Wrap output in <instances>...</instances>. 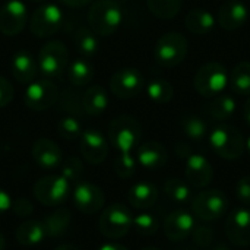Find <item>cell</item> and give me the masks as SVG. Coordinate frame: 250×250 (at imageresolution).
Returning <instances> with one entry per match:
<instances>
[{"instance_id": "4fadbf2b", "label": "cell", "mask_w": 250, "mask_h": 250, "mask_svg": "<svg viewBox=\"0 0 250 250\" xmlns=\"http://www.w3.org/2000/svg\"><path fill=\"white\" fill-rule=\"evenodd\" d=\"M72 201L75 208L85 215H94L105 205V196L103 189L89 182L76 183L72 193Z\"/></svg>"}, {"instance_id": "5b68a950", "label": "cell", "mask_w": 250, "mask_h": 250, "mask_svg": "<svg viewBox=\"0 0 250 250\" xmlns=\"http://www.w3.org/2000/svg\"><path fill=\"white\" fill-rule=\"evenodd\" d=\"M209 144L212 151L224 160H237L246 149L243 135L230 125L217 126L209 135Z\"/></svg>"}, {"instance_id": "8d00e7d4", "label": "cell", "mask_w": 250, "mask_h": 250, "mask_svg": "<svg viewBox=\"0 0 250 250\" xmlns=\"http://www.w3.org/2000/svg\"><path fill=\"white\" fill-rule=\"evenodd\" d=\"M132 229L136 231V234H139L142 237H149V236H154L158 231L160 221L152 214L142 212V214L133 217Z\"/></svg>"}, {"instance_id": "bcb514c9", "label": "cell", "mask_w": 250, "mask_h": 250, "mask_svg": "<svg viewBox=\"0 0 250 250\" xmlns=\"http://www.w3.org/2000/svg\"><path fill=\"white\" fill-rule=\"evenodd\" d=\"M97 250H129L127 248H125L123 245H119L116 242H107L104 245H101Z\"/></svg>"}, {"instance_id": "8992f818", "label": "cell", "mask_w": 250, "mask_h": 250, "mask_svg": "<svg viewBox=\"0 0 250 250\" xmlns=\"http://www.w3.org/2000/svg\"><path fill=\"white\" fill-rule=\"evenodd\" d=\"M72 185L60 174L44 176L38 179L32 188L35 199L44 207L63 205L70 196Z\"/></svg>"}, {"instance_id": "74e56055", "label": "cell", "mask_w": 250, "mask_h": 250, "mask_svg": "<svg viewBox=\"0 0 250 250\" xmlns=\"http://www.w3.org/2000/svg\"><path fill=\"white\" fill-rule=\"evenodd\" d=\"M83 174V163L78 157H69L60 167V176H63L70 185L79 183Z\"/></svg>"}, {"instance_id": "52a82bcc", "label": "cell", "mask_w": 250, "mask_h": 250, "mask_svg": "<svg viewBox=\"0 0 250 250\" xmlns=\"http://www.w3.org/2000/svg\"><path fill=\"white\" fill-rule=\"evenodd\" d=\"M193 83L202 97H217L229 86V72L221 63L209 62L198 69Z\"/></svg>"}, {"instance_id": "f907efd6", "label": "cell", "mask_w": 250, "mask_h": 250, "mask_svg": "<svg viewBox=\"0 0 250 250\" xmlns=\"http://www.w3.org/2000/svg\"><path fill=\"white\" fill-rule=\"evenodd\" d=\"M246 151L249 152V155H250V136L246 139Z\"/></svg>"}, {"instance_id": "d6986e66", "label": "cell", "mask_w": 250, "mask_h": 250, "mask_svg": "<svg viewBox=\"0 0 250 250\" xmlns=\"http://www.w3.org/2000/svg\"><path fill=\"white\" fill-rule=\"evenodd\" d=\"M248 6L240 0H229L223 3L217 13V22L226 31H236L242 28L248 22Z\"/></svg>"}, {"instance_id": "7dc6e473", "label": "cell", "mask_w": 250, "mask_h": 250, "mask_svg": "<svg viewBox=\"0 0 250 250\" xmlns=\"http://www.w3.org/2000/svg\"><path fill=\"white\" fill-rule=\"evenodd\" d=\"M243 117H245L246 123L250 126V98L245 103V105H243Z\"/></svg>"}, {"instance_id": "cb8c5ba5", "label": "cell", "mask_w": 250, "mask_h": 250, "mask_svg": "<svg viewBox=\"0 0 250 250\" xmlns=\"http://www.w3.org/2000/svg\"><path fill=\"white\" fill-rule=\"evenodd\" d=\"M157 199L158 189L148 182H139L133 185L127 192V201L136 209H148L155 205Z\"/></svg>"}, {"instance_id": "30bf717a", "label": "cell", "mask_w": 250, "mask_h": 250, "mask_svg": "<svg viewBox=\"0 0 250 250\" xmlns=\"http://www.w3.org/2000/svg\"><path fill=\"white\" fill-rule=\"evenodd\" d=\"M190 204L193 214L204 221L218 220L229 209V199L221 190L199 192L190 199Z\"/></svg>"}, {"instance_id": "4dcf8cb0", "label": "cell", "mask_w": 250, "mask_h": 250, "mask_svg": "<svg viewBox=\"0 0 250 250\" xmlns=\"http://www.w3.org/2000/svg\"><path fill=\"white\" fill-rule=\"evenodd\" d=\"M73 44L76 51L86 59H91L98 51L97 34L91 28H79L73 37Z\"/></svg>"}, {"instance_id": "681fc988", "label": "cell", "mask_w": 250, "mask_h": 250, "mask_svg": "<svg viewBox=\"0 0 250 250\" xmlns=\"http://www.w3.org/2000/svg\"><path fill=\"white\" fill-rule=\"evenodd\" d=\"M6 249V239H4V234L0 231V250Z\"/></svg>"}, {"instance_id": "f5cc1de1", "label": "cell", "mask_w": 250, "mask_h": 250, "mask_svg": "<svg viewBox=\"0 0 250 250\" xmlns=\"http://www.w3.org/2000/svg\"><path fill=\"white\" fill-rule=\"evenodd\" d=\"M29 1H32V3H41V4H42V3H45L47 0H29Z\"/></svg>"}, {"instance_id": "f35d334b", "label": "cell", "mask_w": 250, "mask_h": 250, "mask_svg": "<svg viewBox=\"0 0 250 250\" xmlns=\"http://www.w3.org/2000/svg\"><path fill=\"white\" fill-rule=\"evenodd\" d=\"M113 168L120 179H130L136 171V158L132 154H119L113 163Z\"/></svg>"}, {"instance_id": "ee69618b", "label": "cell", "mask_w": 250, "mask_h": 250, "mask_svg": "<svg viewBox=\"0 0 250 250\" xmlns=\"http://www.w3.org/2000/svg\"><path fill=\"white\" fill-rule=\"evenodd\" d=\"M12 202H13V199L10 198V195L6 190L0 189V215H4L6 212L10 211Z\"/></svg>"}, {"instance_id": "ba28073f", "label": "cell", "mask_w": 250, "mask_h": 250, "mask_svg": "<svg viewBox=\"0 0 250 250\" xmlns=\"http://www.w3.org/2000/svg\"><path fill=\"white\" fill-rule=\"evenodd\" d=\"M67 63H69V50L59 40L47 41L40 48L37 56L38 72L47 78L60 76L66 70Z\"/></svg>"}, {"instance_id": "d6a6232c", "label": "cell", "mask_w": 250, "mask_h": 250, "mask_svg": "<svg viewBox=\"0 0 250 250\" xmlns=\"http://www.w3.org/2000/svg\"><path fill=\"white\" fill-rule=\"evenodd\" d=\"M146 94L155 104H167L173 100L174 88L167 79H152L146 85Z\"/></svg>"}, {"instance_id": "1f68e13d", "label": "cell", "mask_w": 250, "mask_h": 250, "mask_svg": "<svg viewBox=\"0 0 250 250\" xmlns=\"http://www.w3.org/2000/svg\"><path fill=\"white\" fill-rule=\"evenodd\" d=\"M164 193L174 204L183 205L192 199V186L188 182H183L182 179L173 177L164 183Z\"/></svg>"}, {"instance_id": "e0dca14e", "label": "cell", "mask_w": 250, "mask_h": 250, "mask_svg": "<svg viewBox=\"0 0 250 250\" xmlns=\"http://www.w3.org/2000/svg\"><path fill=\"white\" fill-rule=\"evenodd\" d=\"M185 176H186V182L192 188L202 189V188H207L212 182L214 168L204 155L190 154L186 160Z\"/></svg>"}, {"instance_id": "6da1fadb", "label": "cell", "mask_w": 250, "mask_h": 250, "mask_svg": "<svg viewBox=\"0 0 250 250\" xmlns=\"http://www.w3.org/2000/svg\"><path fill=\"white\" fill-rule=\"evenodd\" d=\"M142 138V126L130 114H122L111 120L107 129V139L120 154H132Z\"/></svg>"}, {"instance_id": "7bdbcfd3", "label": "cell", "mask_w": 250, "mask_h": 250, "mask_svg": "<svg viewBox=\"0 0 250 250\" xmlns=\"http://www.w3.org/2000/svg\"><path fill=\"white\" fill-rule=\"evenodd\" d=\"M192 233L195 234V239H196L195 242L201 246H208L214 237V231L211 230V227H198V229H193Z\"/></svg>"}, {"instance_id": "db71d44e", "label": "cell", "mask_w": 250, "mask_h": 250, "mask_svg": "<svg viewBox=\"0 0 250 250\" xmlns=\"http://www.w3.org/2000/svg\"><path fill=\"white\" fill-rule=\"evenodd\" d=\"M4 1H7V0H4Z\"/></svg>"}, {"instance_id": "484cf974", "label": "cell", "mask_w": 250, "mask_h": 250, "mask_svg": "<svg viewBox=\"0 0 250 250\" xmlns=\"http://www.w3.org/2000/svg\"><path fill=\"white\" fill-rule=\"evenodd\" d=\"M81 101H82V110L88 116H100L108 107V95L101 85L89 86L82 94Z\"/></svg>"}, {"instance_id": "ffe728a7", "label": "cell", "mask_w": 250, "mask_h": 250, "mask_svg": "<svg viewBox=\"0 0 250 250\" xmlns=\"http://www.w3.org/2000/svg\"><path fill=\"white\" fill-rule=\"evenodd\" d=\"M167 161H168L167 148L158 141L144 142L136 149V163L149 171L163 168L167 164Z\"/></svg>"}, {"instance_id": "277c9868", "label": "cell", "mask_w": 250, "mask_h": 250, "mask_svg": "<svg viewBox=\"0 0 250 250\" xmlns=\"http://www.w3.org/2000/svg\"><path fill=\"white\" fill-rule=\"evenodd\" d=\"M189 42L188 38L176 31L163 34L154 47L155 62L163 67H176L188 56Z\"/></svg>"}, {"instance_id": "836d02e7", "label": "cell", "mask_w": 250, "mask_h": 250, "mask_svg": "<svg viewBox=\"0 0 250 250\" xmlns=\"http://www.w3.org/2000/svg\"><path fill=\"white\" fill-rule=\"evenodd\" d=\"M180 127L183 133L193 141H202L208 133L207 122L198 114H186L180 119Z\"/></svg>"}, {"instance_id": "8fae6325", "label": "cell", "mask_w": 250, "mask_h": 250, "mask_svg": "<svg viewBox=\"0 0 250 250\" xmlns=\"http://www.w3.org/2000/svg\"><path fill=\"white\" fill-rule=\"evenodd\" d=\"M144 75L136 67H123L110 78V91L120 100H130L144 89Z\"/></svg>"}, {"instance_id": "b9f144b4", "label": "cell", "mask_w": 250, "mask_h": 250, "mask_svg": "<svg viewBox=\"0 0 250 250\" xmlns=\"http://www.w3.org/2000/svg\"><path fill=\"white\" fill-rule=\"evenodd\" d=\"M13 100V86L7 78L0 75V108L7 107Z\"/></svg>"}, {"instance_id": "4316f807", "label": "cell", "mask_w": 250, "mask_h": 250, "mask_svg": "<svg viewBox=\"0 0 250 250\" xmlns=\"http://www.w3.org/2000/svg\"><path fill=\"white\" fill-rule=\"evenodd\" d=\"M236 108H237L236 100L231 95L223 92V94L214 97V100L205 105L204 111L208 117L218 120V122H224L234 116Z\"/></svg>"}, {"instance_id": "603a6c76", "label": "cell", "mask_w": 250, "mask_h": 250, "mask_svg": "<svg viewBox=\"0 0 250 250\" xmlns=\"http://www.w3.org/2000/svg\"><path fill=\"white\" fill-rule=\"evenodd\" d=\"M15 239L22 246H37L47 239V231L40 220H25L15 231Z\"/></svg>"}, {"instance_id": "d590c367", "label": "cell", "mask_w": 250, "mask_h": 250, "mask_svg": "<svg viewBox=\"0 0 250 250\" xmlns=\"http://www.w3.org/2000/svg\"><path fill=\"white\" fill-rule=\"evenodd\" d=\"M82 132L83 130H82L81 122L75 116H72V114L63 116L57 122V133L60 135V138H63L66 141L79 139V136L82 135Z\"/></svg>"}, {"instance_id": "5bb4252c", "label": "cell", "mask_w": 250, "mask_h": 250, "mask_svg": "<svg viewBox=\"0 0 250 250\" xmlns=\"http://www.w3.org/2000/svg\"><path fill=\"white\" fill-rule=\"evenodd\" d=\"M28 23V10L21 0H7L0 7V32L15 37L23 31Z\"/></svg>"}, {"instance_id": "44dd1931", "label": "cell", "mask_w": 250, "mask_h": 250, "mask_svg": "<svg viewBox=\"0 0 250 250\" xmlns=\"http://www.w3.org/2000/svg\"><path fill=\"white\" fill-rule=\"evenodd\" d=\"M195 229V218L186 211H174L167 215L164 221V234L171 242H182L192 234Z\"/></svg>"}, {"instance_id": "ac0fdd59", "label": "cell", "mask_w": 250, "mask_h": 250, "mask_svg": "<svg viewBox=\"0 0 250 250\" xmlns=\"http://www.w3.org/2000/svg\"><path fill=\"white\" fill-rule=\"evenodd\" d=\"M34 163L42 170H56L62 164V149L60 146L47 138H40L34 142L32 149Z\"/></svg>"}, {"instance_id": "d4e9b609", "label": "cell", "mask_w": 250, "mask_h": 250, "mask_svg": "<svg viewBox=\"0 0 250 250\" xmlns=\"http://www.w3.org/2000/svg\"><path fill=\"white\" fill-rule=\"evenodd\" d=\"M70 223H72V212L66 207H59L42 220L48 239H57L66 234L70 227Z\"/></svg>"}, {"instance_id": "83f0119b", "label": "cell", "mask_w": 250, "mask_h": 250, "mask_svg": "<svg viewBox=\"0 0 250 250\" xmlns=\"http://www.w3.org/2000/svg\"><path fill=\"white\" fill-rule=\"evenodd\" d=\"M185 25L195 35H207L214 29L215 18L207 9H192L185 18Z\"/></svg>"}, {"instance_id": "3957f363", "label": "cell", "mask_w": 250, "mask_h": 250, "mask_svg": "<svg viewBox=\"0 0 250 250\" xmlns=\"http://www.w3.org/2000/svg\"><path fill=\"white\" fill-rule=\"evenodd\" d=\"M133 215L130 209L122 204L114 202L105 208H103V212L98 220L100 233L110 240H117L125 237L132 230Z\"/></svg>"}, {"instance_id": "9c48e42d", "label": "cell", "mask_w": 250, "mask_h": 250, "mask_svg": "<svg viewBox=\"0 0 250 250\" xmlns=\"http://www.w3.org/2000/svg\"><path fill=\"white\" fill-rule=\"evenodd\" d=\"M29 31L38 38L54 35L63 23V12L56 3H42L29 18Z\"/></svg>"}, {"instance_id": "9a60e30c", "label": "cell", "mask_w": 250, "mask_h": 250, "mask_svg": "<svg viewBox=\"0 0 250 250\" xmlns=\"http://www.w3.org/2000/svg\"><path fill=\"white\" fill-rule=\"evenodd\" d=\"M79 151L86 163L98 166L108 155V139L98 129H86L79 136Z\"/></svg>"}, {"instance_id": "7c38bea8", "label": "cell", "mask_w": 250, "mask_h": 250, "mask_svg": "<svg viewBox=\"0 0 250 250\" xmlns=\"http://www.w3.org/2000/svg\"><path fill=\"white\" fill-rule=\"evenodd\" d=\"M59 100L57 86L48 79L32 81L28 83L23 95L25 105L32 111H45L51 108Z\"/></svg>"}, {"instance_id": "60d3db41", "label": "cell", "mask_w": 250, "mask_h": 250, "mask_svg": "<svg viewBox=\"0 0 250 250\" xmlns=\"http://www.w3.org/2000/svg\"><path fill=\"white\" fill-rule=\"evenodd\" d=\"M236 198L243 204V207H250V176L242 177L234 188Z\"/></svg>"}, {"instance_id": "e575fe53", "label": "cell", "mask_w": 250, "mask_h": 250, "mask_svg": "<svg viewBox=\"0 0 250 250\" xmlns=\"http://www.w3.org/2000/svg\"><path fill=\"white\" fill-rule=\"evenodd\" d=\"M149 12L158 19H173L179 15L183 0H146Z\"/></svg>"}, {"instance_id": "816d5d0a", "label": "cell", "mask_w": 250, "mask_h": 250, "mask_svg": "<svg viewBox=\"0 0 250 250\" xmlns=\"http://www.w3.org/2000/svg\"><path fill=\"white\" fill-rule=\"evenodd\" d=\"M141 250H161V249H158V248H154V246H148V248H144V249H141Z\"/></svg>"}, {"instance_id": "c3c4849f", "label": "cell", "mask_w": 250, "mask_h": 250, "mask_svg": "<svg viewBox=\"0 0 250 250\" xmlns=\"http://www.w3.org/2000/svg\"><path fill=\"white\" fill-rule=\"evenodd\" d=\"M54 250H81L78 246L75 245H70V243H66V245H60L57 248H54Z\"/></svg>"}, {"instance_id": "7a4b0ae2", "label": "cell", "mask_w": 250, "mask_h": 250, "mask_svg": "<svg viewBox=\"0 0 250 250\" xmlns=\"http://www.w3.org/2000/svg\"><path fill=\"white\" fill-rule=\"evenodd\" d=\"M123 12L117 0H95L88 12L89 28L101 37L113 35L122 25Z\"/></svg>"}, {"instance_id": "f1b7e54d", "label": "cell", "mask_w": 250, "mask_h": 250, "mask_svg": "<svg viewBox=\"0 0 250 250\" xmlns=\"http://www.w3.org/2000/svg\"><path fill=\"white\" fill-rule=\"evenodd\" d=\"M94 75H95V67L91 59H86V57L75 59L67 69V78L70 83L75 86L88 85L94 79Z\"/></svg>"}, {"instance_id": "f546056e", "label": "cell", "mask_w": 250, "mask_h": 250, "mask_svg": "<svg viewBox=\"0 0 250 250\" xmlns=\"http://www.w3.org/2000/svg\"><path fill=\"white\" fill-rule=\"evenodd\" d=\"M229 85L233 92L242 97L250 95V62L237 63L229 75Z\"/></svg>"}, {"instance_id": "f6af8a7d", "label": "cell", "mask_w": 250, "mask_h": 250, "mask_svg": "<svg viewBox=\"0 0 250 250\" xmlns=\"http://www.w3.org/2000/svg\"><path fill=\"white\" fill-rule=\"evenodd\" d=\"M92 0H59V3L67 6V7H73V9H78V7H83L86 4H89Z\"/></svg>"}, {"instance_id": "ab89813d", "label": "cell", "mask_w": 250, "mask_h": 250, "mask_svg": "<svg viewBox=\"0 0 250 250\" xmlns=\"http://www.w3.org/2000/svg\"><path fill=\"white\" fill-rule=\"evenodd\" d=\"M10 211L18 217V218H28L34 212V205L26 199V198H18L12 202Z\"/></svg>"}, {"instance_id": "2e32d148", "label": "cell", "mask_w": 250, "mask_h": 250, "mask_svg": "<svg viewBox=\"0 0 250 250\" xmlns=\"http://www.w3.org/2000/svg\"><path fill=\"white\" fill-rule=\"evenodd\" d=\"M226 234L230 243L236 246H250V209L248 207L237 208L227 217Z\"/></svg>"}, {"instance_id": "7402d4cb", "label": "cell", "mask_w": 250, "mask_h": 250, "mask_svg": "<svg viewBox=\"0 0 250 250\" xmlns=\"http://www.w3.org/2000/svg\"><path fill=\"white\" fill-rule=\"evenodd\" d=\"M10 69L13 78L19 83H31L37 73H38V64L37 59L28 51V50H18L10 60Z\"/></svg>"}]
</instances>
